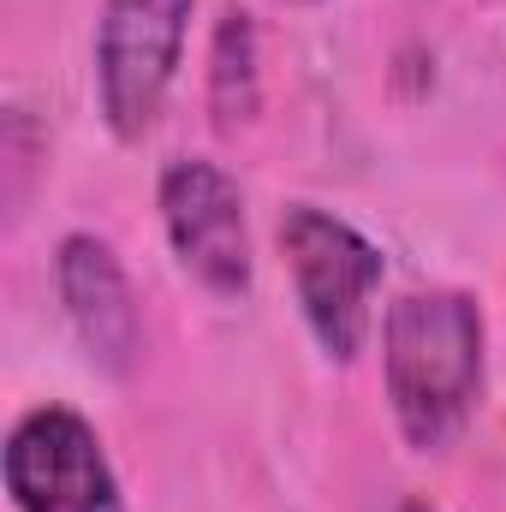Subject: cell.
Wrapping results in <instances>:
<instances>
[{
	"mask_svg": "<svg viewBox=\"0 0 506 512\" xmlns=\"http://www.w3.org/2000/svg\"><path fill=\"white\" fill-rule=\"evenodd\" d=\"M381 387L411 453H447L483 399V304L459 286L399 292L381 316Z\"/></svg>",
	"mask_w": 506,
	"mask_h": 512,
	"instance_id": "obj_1",
	"label": "cell"
},
{
	"mask_svg": "<svg viewBox=\"0 0 506 512\" xmlns=\"http://www.w3.org/2000/svg\"><path fill=\"white\" fill-rule=\"evenodd\" d=\"M274 245L286 262L298 316L310 328V340L322 346L328 364H358V352L370 346V322H376V292L387 274V256L376 239H364L346 215L322 209V203H286L274 221Z\"/></svg>",
	"mask_w": 506,
	"mask_h": 512,
	"instance_id": "obj_2",
	"label": "cell"
},
{
	"mask_svg": "<svg viewBox=\"0 0 506 512\" xmlns=\"http://www.w3.org/2000/svg\"><path fill=\"white\" fill-rule=\"evenodd\" d=\"M155 209L173 262L209 292V298H251L256 251H251V215L239 179L209 161V155H173L155 179Z\"/></svg>",
	"mask_w": 506,
	"mask_h": 512,
	"instance_id": "obj_3",
	"label": "cell"
},
{
	"mask_svg": "<svg viewBox=\"0 0 506 512\" xmlns=\"http://www.w3.org/2000/svg\"><path fill=\"white\" fill-rule=\"evenodd\" d=\"M197 0H102L96 18V108L120 143H137L161 120L185 66Z\"/></svg>",
	"mask_w": 506,
	"mask_h": 512,
	"instance_id": "obj_4",
	"label": "cell"
},
{
	"mask_svg": "<svg viewBox=\"0 0 506 512\" xmlns=\"http://www.w3.org/2000/svg\"><path fill=\"white\" fill-rule=\"evenodd\" d=\"M12 512H126L120 471L96 423L72 405H30L0 447Z\"/></svg>",
	"mask_w": 506,
	"mask_h": 512,
	"instance_id": "obj_5",
	"label": "cell"
},
{
	"mask_svg": "<svg viewBox=\"0 0 506 512\" xmlns=\"http://www.w3.org/2000/svg\"><path fill=\"white\" fill-rule=\"evenodd\" d=\"M54 286H60V304L84 358L102 376L126 382L143 358V310H137L120 251L102 233H66L54 251Z\"/></svg>",
	"mask_w": 506,
	"mask_h": 512,
	"instance_id": "obj_6",
	"label": "cell"
},
{
	"mask_svg": "<svg viewBox=\"0 0 506 512\" xmlns=\"http://www.w3.org/2000/svg\"><path fill=\"white\" fill-rule=\"evenodd\" d=\"M262 108V72H256V24L251 12L227 6L209 42V114L215 126H245Z\"/></svg>",
	"mask_w": 506,
	"mask_h": 512,
	"instance_id": "obj_7",
	"label": "cell"
},
{
	"mask_svg": "<svg viewBox=\"0 0 506 512\" xmlns=\"http://www.w3.org/2000/svg\"><path fill=\"white\" fill-rule=\"evenodd\" d=\"M393 512H435V507H429V501H399Z\"/></svg>",
	"mask_w": 506,
	"mask_h": 512,
	"instance_id": "obj_8",
	"label": "cell"
}]
</instances>
